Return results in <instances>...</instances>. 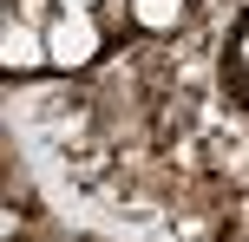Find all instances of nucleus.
Masks as SVG:
<instances>
[{"mask_svg":"<svg viewBox=\"0 0 249 242\" xmlns=\"http://www.w3.org/2000/svg\"><path fill=\"white\" fill-rule=\"evenodd\" d=\"M46 46H53V65H86L92 52H99V20H92V7H59V20L46 26Z\"/></svg>","mask_w":249,"mask_h":242,"instance_id":"obj_1","label":"nucleus"},{"mask_svg":"<svg viewBox=\"0 0 249 242\" xmlns=\"http://www.w3.org/2000/svg\"><path fill=\"white\" fill-rule=\"evenodd\" d=\"M59 7H92V0H59Z\"/></svg>","mask_w":249,"mask_h":242,"instance_id":"obj_5","label":"nucleus"},{"mask_svg":"<svg viewBox=\"0 0 249 242\" xmlns=\"http://www.w3.org/2000/svg\"><path fill=\"white\" fill-rule=\"evenodd\" d=\"M13 13L20 20H33V26H53L59 13H53V0H13Z\"/></svg>","mask_w":249,"mask_h":242,"instance_id":"obj_4","label":"nucleus"},{"mask_svg":"<svg viewBox=\"0 0 249 242\" xmlns=\"http://www.w3.org/2000/svg\"><path fill=\"white\" fill-rule=\"evenodd\" d=\"M131 20L144 26V33H171V26L184 20V0H131Z\"/></svg>","mask_w":249,"mask_h":242,"instance_id":"obj_3","label":"nucleus"},{"mask_svg":"<svg viewBox=\"0 0 249 242\" xmlns=\"http://www.w3.org/2000/svg\"><path fill=\"white\" fill-rule=\"evenodd\" d=\"M0 65H7V72H39V65H53L46 26H33V20H20V13H7V26H0Z\"/></svg>","mask_w":249,"mask_h":242,"instance_id":"obj_2","label":"nucleus"}]
</instances>
